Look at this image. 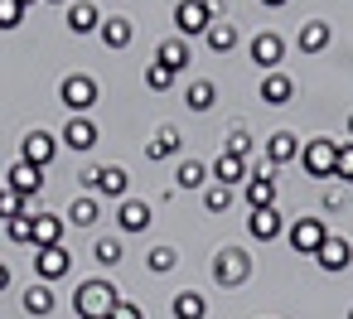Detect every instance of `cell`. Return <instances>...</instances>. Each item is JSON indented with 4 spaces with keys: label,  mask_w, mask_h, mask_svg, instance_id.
<instances>
[{
    "label": "cell",
    "mask_w": 353,
    "mask_h": 319,
    "mask_svg": "<svg viewBox=\"0 0 353 319\" xmlns=\"http://www.w3.org/2000/svg\"><path fill=\"white\" fill-rule=\"evenodd\" d=\"M78 184H83V194H92V198H126V169L121 165H88L83 174H78Z\"/></svg>",
    "instance_id": "obj_1"
},
{
    "label": "cell",
    "mask_w": 353,
    "mask_h": 319,
    "mask_svg": "<svg viewBox=\"0 0 353 319\" xmlns=\"http://www.w3.org/2000/svg\"><path fill=\"white\" fill-rule=\"evenodd\" d=\"M117 300H121V295H117V285H112V280H83V285H78V295H73L78 319H107Z\"/></svg>",
    "instance_id": "obj_2"
},
{
    "label": "cell",
    "mask_w": 353,
    "mask_h": 319,
    "mask_svg": "<svg viewBox=\"0 0 353 319\" xmlns=\"http://www.w3.org/2000/svg\"><path fill=\"white\" fill-rule=\"evenodd\" d=\"M300 165L310 179H334V165H339V141H305L300 145Z\"/></svg>",
    "instance_id": "obj_3"
},
{
    "label": "cell",
    "mask_w": 353,
    "mask_h": 319,
    "mask_svg": "<svg viewBox=\"0 0 353 319\" xmlns=\"http://www.w3.org/2000/svg\"><path fill=\"white\" fill-rule=\"evenodd\" d=\"M271 160H261L256 169H247V184H242V198L247 208H276V179H271Z\"/></svg>",
    "instance_id": "obj_4"
},
{
    "label": "cell",
    "mask_w": 353,
    "mask_h": 319,
    "mask_svg": "<svg viewBox=\"0 0 353 319\" xmlns=\"http://www.w3.org/2000/svg\"><path fill=\"white\" fill-rule=\"evenodd\" d=\"M247 276H252V256H247L242 247H223V251L213 256V280H218V285L232 290V285H242Z\"/></svg>",
    "instance_id": "obj_5"
},
{
    "label": "cell",
    "mask_w": 353,
    "mask_h": 319,
    "mask_svg": "<svg viewBox=\"0 0 353 319\" xmlns=\"http://www.w3.org/2000/svg\"><path fill=\"white\" fill-rule=\"evenodd\" d=\"M285 237H290V247L300 256H319V247L329 242V227H324V218H295Z\"/></svg>",
    "instance_id": "obj_6"
},
{
    "label": "cell",
    "mask_w": 353,
    "mask_h": 319,
    "mask_svg": "<svg viewBox=\"0 0 353 319\" xmlns=\"http://www.w3.org/2000/svg\"><path fill=\"white\" fill-rule=\"evenodd\" d=\"M59 97H63V107H68V112H78V116H83V112L97 102V83H92L88 73H73V78H63V83H59Z\"/></svg>",
    "instance_id": "obj_7"
},
{
    "label": "cell",
    "mask_w": 353,
    "mask_h": 319,
    "mask_svg": "<svg viewBox=\"0 0 353 319\" xmlns=\"http://www.w3.org/2000/svg\"><path fill=\"white\" fill-rule=\"evenodd\" d=\"M174 25H179V34H203L213 25V0H179Z\"/></svg>",
    "instance_id": "obj_8"
},
{
    "label": "cell",
    "mask_w": 353,
    "mask_h": 319,
    "mask_svg": "<svg viewBox=\"0 0 353 319\" xmlns=\"http://www.w3.org/2000/svg\"><path fill=\"white\" fill-rule=\"evenodd\" d=\"M34 271H39V280L49 285V280H63L68 271H73V256H68V247L59 242V247H39V256H34Z\"/></svg>",
    "instance_id": "obj_9"
},
{
    "label": "cell",
    "mask_w": 353,
    "mask_h": 319,
    "mask_svg": "<svg viewBox=\"0 0 353 319\" xmlns=\"http://www.w3.org/2000/svg\"><path fill=\"white\" fill-rule=\"evenodd\" d=\"M63 242V218L59 213H30V247H59Z\"/></svg>",
    "instance_id": "obj_10"
},
{
    "label": "cell",
    "mask_w": 353,
    "mask_h": 319,
    "mask_svg": "<svg viewBox=\"0 0 353 319\" xmlns=\"http://www.w3.org/2000/svg\"><path fill=\"white\" fill-rule=\"evenodd\" d=\"M6 179H10V189H15V194H25V198H39V189H44V169H39V165H30V160H15Z\"/></svg>",
    "instance_id": "obj_11"
},
{
    "label": "cell",
    "mask_w": 353,
    "mask_h": 319,
    "mask_svg": "<svg viewBox=\"0 0 353 319\" xmlns=\"http://www.w3.org/2000/svg\"><path fill=\"white\" fill-rule=\"evenodd\" d=\"M314 261H319V271H334V276H339V271H348V266H353V247H348L339 232H329V242L319 247V256H314Z\"/></svg>",
    "instance_id": "obj_12"
},
{
    "label": "cell",
    "mask_w": 353,
    "mask_h": 319,
    "mask_svg": "<svg viewBox=\"0 0 353 319\" xmlns=\"http://www.w3.org/2000/svg\"><path fill=\"white\" fill-rule=\"evenodd\" d=\"M54 155H59V141H54L49 131H30L25 145H20V160H30V165H39V169H44Z\"/></svg>",
    "instance_id": "obj_13"
},
{
    "label": "cell",
    "mask_w": 353,
    "mask_h": 319,
    "mask_svg": "<svg viewBox=\"0 0 353 319\" xmlns=\"http://www.w3.org/2000/svg\"><path fill=\"white\" fill-rule=\"evenodd\" d=\"M281 59H285V39H281V34H271V30H266V34H256V39H252V63H261V68L271 73Z\"/></svg>",
    "instance_id": "obj_14"
},
{
    "label": "cell",
    "mask_w": 353,
    "mask_h": 319,
    "mask_svg": "<svg viewBox=\"0 0 353 319\" xmlns=\"http://www.w3.org/2000/svg\"><path fill=\"white\" fill-rule=\"evenodd\" d=\"M247 232H252L256 242H276V237L285 232V223H281V213H276V208H252V218H247Z\"/></svg>",
    "instance_id": "obj_15"
},
{
    "label": "cell",
    "mask_w": 353,
    "mask_h": 319,
    "mask_svg": "<svg viewBox=\"0 0 353 319\" xmlns=\"http://www.w3.org/2000/svg\"><path fill=\"white\" fill-rule=\"evenodd\" d=\"M290 97H295V83H290L281 68H271V73L261 78V102H266V107H285Z\"/></svg>",
    "instance_id": "obj_16"
},
{
    "label": "cell",
    "mask_w": 353,
    "mask_h": 319,
    "mask_svg": "<svg viewBox=\"0 0 353 319\" xmlns=\"http://www.w3.org/2000/svg\"><path fill=\"white\" fill-rule=\"evenodd\" d=\"M117 227H121V232H145V227H150V208H145L141 198H121V208H117Z\"/></svg>",
    "instance_id": "obj_17"
},
{
    "label": "cell",
    "mask_w": 353,
    "mask_h": 319,
    "mask_svg": "<svg viewBox=\"0 0 353 319\" xmlns=\"http://www.w3.org/2000/svg\"><path fill=\"white\" fill-rule=\"evenodd\" d=\"M63 145H68V150H92V145H97V126H92L88 116H73V121L63 126Z\"/></svg>",
    "instance_id": "obj_18"
},
{
    "label": "cell",
    "mask_w": 353,
    "mask_h": 319,
    "mask_svg": "<svg viewBox=\"0 0 353 319\" xmlns=\"http://www.w3.org/2000/svg\"><path fill=\"white\" fill-rule=\"evenodd\" d=\"M266 160H271V165H290V160H300V141H295V131H276V136L266 141Z\"/></svg>",
    "instance_id": "obj_19"
},
{
    "label": "cell",
    "mask_w": 353,
    "mask_h": 319,
    "mask_svg": "<svg viewBox=\"0 0 353 319\" xmlns=\"http://www.w3.org/2000/svg\"><path fill=\"white\" fill-rule=\"evenodd\" d=\"M213 179H218V184H228V189L247 184V160H237V155H228V150H223V155L213 160Z\"/></svg>",
    "instance_id": "obj_20"
},
{
    "label": "cell",
    "mask_w": 353,
    "mask_h": 319,
    "mask_svg": "<svg viewBox=\"0 0 353 319\" xmlns=\"http://www.w3.org/2000/svg\"><path fill=\"white\" fill-rule=\"evenodd\" d=\"M170 314H174V319H203V314H208V300H203L199 290H179V295L170 300Z\"/></svg>",
    "instance_id": "obj_21"
},
{
    "label": "cell",
    "mask_w": 353,
    "mask_h": 319,
    "mask_svg": "<svg viewBox=\"0 0 353 319\" xmlns=\"http://www.w3.org/2000/svg\"><path fill=\"white\" fill-rule=\"evenodd\" d=\"M155 63H165L170 73H184V68H189V44H184V39H165V44L155 49Z\"/></svg>",
    "instance_id": "obj_22"
},
{
    "label": "cell",
    "mask_w": 353,
    "mask_h": 319,
    "mask_svg": "<svg viewBox=\"0 0 353 319\" xmlns=\"http://www.w3.org/2000/svg\"><path fill=\"white\" fill-rule=\"evenodd\" d=\"M329 39H334V30H329L324 20H310V25L300 30V39H295V44H300L305 54H319V49H329Z\"/></svg>",
    "instance_id": "obj_23"
},
{
    "label": "cell",
    "mask_w": 353,
    "mask_h": 319,
    "mask_svg": "<svg viewBox=\"0 0 353 319\" xmlns=\"http://www.w3.org/2000/svg\"><path fill=\"white\" fill-rule=\"evenodd\" d=\"M97 218H102V203H97L92 194H83V198L68 203V223H73V227H92Z\"/></svg>",
    "instance_id": "obj_24"
},
{
    "label": "cell",
    "mask_w": 353,
    "mask_h": 319,
    "mask_svg": "<svg viewBox=\"0 0 353 319\" xmlns=\"http://www.w3.org/2000/svg\"><path fill=\"white\" fill-rule=\"evenodd\" d=\"M131 20L126 15H112V20H102V39H107V49H126L131 44Z\"/></svg>",
    "instance_id": "obj_25"
},
{
    "label": "cell",
    "mask_w": 353,
    "mask_h": 319,
    "mask_svg": "<svg viewBox=\"0 0 353 319\" xmlns=\"http://www.w3.org/2000/svg\"><path fill=\"white\" fill-rule=\"evenodd\" d=\"M170 155H179V131L160 126V131H155V141L145 145V160H170Z\"/></svg>",
    "instance_id": "obj_26"
},
{
    "label": "cell",
    "mask_w": 353,
    "mask_h": 319,
    "mask_svg": "<svg viewBox=\"0 0 353 319\" xmlns=\"http://www.w3.org/2000/svg\"><path fill=\"white\" fill-rule=\"evenodd\" d=\"M54 305H59V300H54V290H49V285H44V280H39V285H30V290H25V309H30V314H34V319H44V314H54Z\"/></svg>",
    "instance_id": "obj_27"
},
{
    "label": "cell",
    "mask_w": 353,
    "mask_h": 319,
    "mask_svg": "<svg viewBox=\"0 0 353 319\" xmlns=\"http://www.w3.org/2000/svg\"><path fill=\"white\" fill-rule=\"evenodd\" d=\"M68 30H73V34H92V30H102L97 6H73V10H68Z\"/></svg>",
    "instance_id": "obj_28"
},
{
    "label": "cell",
    "mask_w": 353,
    "mask_h": 319,
    "mask_svg": "<svg viewBox=\"0 0 353 319\" xmlns=\"http://www.w3.org/2000/svg\"><path fill=\"white\" fill-rule=\"evenodd\" d=\"M203 39H208V49H213V54H228V49H237V30H232V25H218V20L203 30Z\"/></svg>",
    "instance_id": "obj_29"
},
{
    "label": "cell",
    "mask_w": 353,
    "mask_h": 319,
    "mask_svg": "<svg viewBox=\"0 0 353 319\" xmlns=\"http://www.w3.org/2000/svg\"><path fill=\"white\" fill-rule=\"evenodd\" d=\"M213 102H218V88H213V83H194V88L184 92V107H189V112H208Z\"/></svg>",
    "instance_id": "obj_30"
},
{
    "label": "cell",
    "mask_w": 353,
    "mask_h": 319,
    "mask_svg": "<svg viewBox=\"0 0 353 319\" xmlns=\"http://www.w3.org/2000/svg\"><path fill=\"white\" fill-rule=\"evenodd\" d=\"M179 189H203L208 184V165H199V160H179Z\"/></svg>",
    "instance_id": "obj_31"
},
{
    "label": "cell",
    "mask_w": 353,
    "mask_h": 319,
    "mask_svg": "<svg viewBox=\"0 0 353 319\" xmlns=\"http://www.w3.org/2000/svg\"><path fill=\"white\" fill-rule=\"evenodd\" d=\"M203 208H208V213L232 208V189H228V184H218V179H213V184H203Z\"/></svg>",
    "instance_id": "obj_32"
},
{
    "label": "cell",
    "mask_w": 353,
    "mask_h": 319,
    "mask_svg": "<svg viewBox=\"0 0 353 319\" xmlns=\"http://www.w3.org/2000/svg\"><path fill=\"white\" fill-rule=\"evenodd\" d=\"M145 266H150L155 276H165V271H174V266H179V251H174V247H150Z\"/></svg>",
    "instance_id": "obj_33"
},
{
    "label": "cell",
    "mask_w": 353,
    "mask_h": 319,
    "mask_svg": "<svg viewBox=\"0 0 353 319\" xmlns=\"http://www.w3.org/2000/svg\"><path fill=\"white\" fill-rule=\"evenodd\" d=\"M174 78H179V73H170L165 63H150V68H145V88H150V92H170Z\"/></svg>",
    "instance_id": "obj_34"
},
{
    "label": "cell",
    "mask_w": 353,
    "mask_h": 319,
    "mask_svg": "<svg viewBox=\"0 0 353 319\" xmlns=\"http://www.w3.org/2000/svg\"><path fill=\"white\" fill-rule=\"evenodd\" d=\"M92 256H97V266H117V261H121V242H117V237H97Z\"/></svg>",
    "instance_id": "obj_35"
},
{
    "label": "cell",
    "mask_w": 353,
    "mask_h": 319,
    "mask_svg": "<svg viewBox=\"0 0 353 319\" xmlns=\"http://www.w3.org/2000/svg\"><path fill=\"white\" fill-rule=\"evenodd\" d=\"M25 203H30V198L15 194V189H10V194H0V218H6V223H10V218H25Z\"/></svg>",
    "instance_id": "obj_36"
},
{
    "label": "cell",
    "mask_w": 353,
    "mask_h": 319,
    "mask_svg": "<svg viewBox=\"0 0 353 319\" xmlns=\"http://www.w3.org/2000/svg\"><path fill=\"white\" fill-rule=\"evenodd\" d=\"M25 20V6L20 0H0V30H15Z\"/></svg>",
    "instance_id": "obj_37"
},
{
    "label": "cell",
    "mask_w": 353,
    "mask_h": 319,
    "mask_svg": "<svg viewBox=\"0 0 353 319\" xmlns=\"http://www.w3.org/2000/svg\"><path fill=\"white\" fill-rule=\"evenodd\" d=\"M228 155H237V160L252 155V136H247L242 126H232V136H228Z\"/></svg>",
    "instance_id": "obj_38"
},
{
    "label": "cell",
    "mask_w": 353,
    "mask_h": 319,
    "mask_svg": "<svg viewBox=\"0 0 353 319\" xmlns=\"http://www.w3.org/2000/svg\"><path fill=\"white\" fill-rule=\"evenodd\" d=\"M6 237L20 242V247H30V213H25V218H10V223H6Z\"/></svg>",
    "instance_id": "obj_39"
},
{
    "label": "cell",
    "mask_w": 353,
    "mask_h": 319,
    "mask_svg": "<svg viewBox=\"0 0 353 319\" xmlns=\"http://www.w3.org/2000/svg\"><path fill=\"white\" fill-rule=\"evenodd\" d=\"M334 179H353V141L339 145V165H334Z\"/></svg>",
    "instance_id": "obj_40"
},
{
    "label": "cell",
    "mask_w": 353,
    "mask_h": 319,
    "mask_svg": "<svg viewBox=\"0 0 353 319\" xmlns=\"http://www.w3.org/2000/svg\"><path fill=\"white\" fill-rule=\"evenodd\" d=\"M107 319H145V309H141V305H131V300H117Z\"/></svg>",
    "instance_id": "obj_41"
},
{
    "label": "cell",
    "mask_w": 353,
    "mask_h": 319,
    "mask_svg": "<svg viewBox=\"0 0 353 319\" xmlns=\"http://www.w3.org/2000/svg\"><path fill=\"white\" fill-rule=\"evenodd\" d=\"M324 208H334V213H339V208H343V194H339V189H329V194H324Z\"/></svg>",
    "instance_id": "obj_42"
},
{
    "label": "cell",
    "mask_w": 353,
    "mask_h": 319,
    "mask_svg": "<svg viewBox=\"0 0 353 319\" xmlns=\"http://www.w3.org/2000/svg\"><path fill=\"white\" fill-rule=\"evenodd\" d=\"M6 285H10V266H6V261H0V290H6Z\"/></svg>",
    "instance_id": "obj_43"
},
{
    "label": "cell",
    "mask_w": 353,
    "mask_h": 319,
    "mask_svg": "<svg viewBox=\"0 0 353 319\" xmlns=\"http://www.w3.org/2000/svg\"><path fill=\"white\" fill-rule=\"evenodd\" d=\"M261 6H271V10H281V6H285V0H261Z\"/></svg>",
    "instance_id": "obj_44"
},
{
    "label": "cell",
    "mask_w": 353,
    "mask_h": 319,
    "mask_svg": "<svg viewBox=\"0 0 353 319\" xmlns=\"http://www.w3.org/2000/svg\"><path fill=\"white\" fill-rule=\"evenodd\" d=\"M20 6H25V10H30V6H34V0H20Z\"/></svg>",
    "instance_id": "obj_45"
},
{
    "label": "cell",
    "mask_w": 353,
    "mask_h": 319,
    "mask_svg": "<svg viewBox=\"0 0 353 319\" xmlns=\"http://www.w3.org/2000/svg\"><path fill=\"white\" fill-rule=\"evenodd\" d=\"M348 136H353V116H348Z\"/></svg>",
    "instance_id": "obj_46"
},
{
    "label": "cell",
    "mask_w": 353,
    "mask_h": 319,
    "mask_svg": "<svg viewBox=\"0 0 353 319\" xmlns=\"http://www.w3.org/2000/svg\"><path fill=\"white\" fill-rule=\"evenodd\" d=\"M348 194H353V179H348Z\"/></svg>",
    "instance_id": "obj_47"
},
{
    "label": "cell",
    "mask_w": 353,
    "mask_h": 319,
    "mask_svg": "<svg viewBox=\"0 0 353 319\" xmlns=\"http://www.w3.org/2000/svg\"><path fill=\"white\" fill-rule=\"evenodd\" d=\"M54 6H63V0H54Z\"/></svg>",
    "instance_id": "obj_48"
},
{
    "label": "cell",
    "mask_w": 353,
    "mask_h": 319,
    "mask_svg": "<svg viewBox=\"0 0 353 319\" xmlns=\"http://www.w3.org/2000/svg\"><path fill=\"white\" fill-rule=\"evenodd\" d=\"M348 319H353V309H348Z\"/></svg>",
    "instance_id": "obj_49"
},
{
    "label": "cell",
    "mask_w": 353,
    "mask_h": 319,
    "mask_svg": "<svg viewBox=\"0 0 353 319\" xmlns=\"http://www.w3.org/2000/svg\"><path fill=\"white\" fill-rule=\"evenodd\" d=\"M0 194H6V189H0Z\"/></svg>",
    "instance_id": "obj_50"
}]
</instances>
